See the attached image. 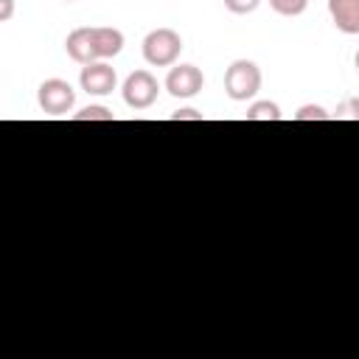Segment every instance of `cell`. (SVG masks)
I'll return each mask as SVG.
<instances>
[{
  "mask_svg": "<svg viewBox=\"0 0 359 359\" xmlns=\"http://www.w3.org/2000/svg\"><path fill=\"white\" fill-rule=\"evenodd\" d=\"M65 50L79 65L107 62L123 50V34L112 25H81L67 34Z\"/></svg>",
  "mask_w": 359,
  "mask_h": 359,
  "instance_id": "1",
  "label": "cell"
},
{
  "mask_svg": "<svg viewBox=\"0 0 359 359\" xmlns=\"http://www.w3.org/2000/svg\"><path fill=\"white\" fill-rule=\"evenodd\" d=\"M182 53V36L174 28H154L143 36V59L151 67H171Z\"/></svg>",
  "mask_w": 359,
  "mask_h": 359,
  "instance_id": "2",
  "label": "cell"
},
{
  "mask_svg": "<svg viewBox=\"0 0 359 359\" xmlns=\"http://www.w3.org/2000/svg\"><path fill=\"white\" fill-rule=\"evenodd\" d=\"M261 90V67L250 59H236L224 70V93L233 101H250Z\"/></svg>",
  "mask_w": 359,
  "mask_h": 359,
  "instance_id": "3",
  "label": "cell"
},
{
  "mask_svg": "<svg viewBox=\"0 0 359 359\" xmlns=\"http://www.w3.org/2000/svg\"><path fill=\"white\" fill-rule=\"evenodd\" d=\"M36 104L45 115H67L76 104V90L65 79H45L36 90Z\"/></svg>",
  "mask_w": 359,
  "mask_h": 359,
  "instance_id": "4",
  "label": "cell"
},
{
  "mask_svg": "<svg viewBox=\"0 0 359 359\" xmlns=\"http://www.w3.org/2000/svg\"><path fill=\"white\" fill-rule=\"evenodd\" d=\"M121 95H123L126 107L149 109L157 101V95H160V84H157V79L149 70H135V73L126 76V81L121 87Z\"/></svg>",
  "mask_w": 359,
  "mask_h": 359,
  "instance_id": "5",
  "label": "cell"
},
{
  "mask_svg": "<svg viewBox=\"0 0 359 359\" xmlns=\"http://www.w3.org/2000/svg\"><path fill=\"white\" fill-rule=\"evenodd\" d=\"M79 84L84 93L90 95H109L118 84V73L109 62H93V65H81L79 73Z\"/></svg>",
  "mask_w": 359,
  "mask_h": 359,
  "instance_id": "6",
  "label": "cell"
},
{
  "mask_svg": "<svg viewBox=\"0 0 359 359\" xmlns=\"http://www.w3.org/2000/svg\"><path fill=\"white\" fill-rule=\"evenodd\" d=\"M205 87V76L196 65H174L165 76V90L174 98H194Z\"/></svg>",
  "mask_w": 359,
  "mask_h": 359,
  "instance_id": "7",
  "label": "cell"
},
{
  "mask_svg": "<svg viewBox=\"0 0 359 359\" xmlns=\"http://www.w3.org/2000/svg\"><path fill=\"white\" fill-rule=\"evenodd\" d=\"M328 14L337 31L342 34H359V0H328Z\"/></svg>",
  "mask_w": 359,
  "mask_h": 359,
  "instance_id": "8",
  "label": "cell"
},
{
  "mask_svg": "<svg viewBox=\"0 0 359 359\" xmlns=\"http://www.w3.org/2000/svg\"><path fill=\"white\" fill-rule=\"evenodd\" d=\"M247 121H280V107L275 101H252L247 109Z\"/></svg>",
  "mask_w": 359,
  "mask_h": 359,
  "instance_id": "9",
  "label": "cell"
},
{
  "mask_svg": "<svg viewBox=\"0 0 359 359\" xmlns=\"http://www.w3.org/2000/svg\"><path fill=\"white\" fill-rule=\"evenodd\" d=\"M269 6H272V11L280 14V17H297V14L306 11L309 0H269Z\"/></svg>",
  "mask_w": 359,
  "mask_h": 359,
  "instance_id": "10",
  "label": "cell"
},
{
  "mask_svg": "<svg viewBox=\"0 0 359 359\" xmlns=\"http://www.w3.org/2000/svg\"><path fill=\"white\" fill-rule=\"evenodd\" d=\"M73 121H115V115L107 107H101V104H90L81 112H76Z\"/></svg>",
  "mask_w": 359,
  "mask_h": 359,
  "instance_id": "11",
  "label": "cell"
},
{
  "mask_svg": "<svg viewBox=\"0 0 359 359\" xmlns=\"http://www.w3.org/2000/svg\"><path fill=\"white\" fill-rule=\"evenodd\" d=\"M337 121H359V98L351 95V98H342L337 104V112H334Z\"/></svg>",
  "mask_w": 359,
  "mask_h": 359,
  "instance_id": "12",
  "label": "cell"
},
{
  "mask_svg": "<svg viewBox=\"0 0 359 359\" xmlns=\"http://www.w3.org/2000/svg\"><path fill=\"white\" fill-rule=\"evenodd\" d=\"M334 115L325 112L320 104H303L297 112H294V121H331Z\"/></svg>",
  "mask_w": 359,
  "mask_h": 359,
  "instance_id": "13",
  "label": "cell"
},
{
  "mask_svg": "<svg viewBox=\"0 0 359 359\" xmlns=\"http://www.w3.org/2000/svg\"><path fill=\"white\" fill-rule=\"evenodd\" d=\"M261 0H224V8L233 14H252Z\"/></svg>",
  "mask_w": 359,
  "mask_h": 359,
  "instance_id": "14",
  "label": "cell"
},
{
  "mask_svg": "<svg viewBox=\"0 0 359 359\" xmlns=\"http://www.w3.org/2000/svg\"><path fill=\"white\" fill-rule=\"evenodd\" d=\"M171 121H202V112H196V109H177L171 115Z\"/></svg>",
  "mask_w": 359,
  "mask_h": 359,
  "instance_id": "15",
  "label": "cell"
},
{
  "mask_svg": "<svg viewBox=\"0 0 359 359\" xmlns=\"http://www.w3.org/2000/svg\"><path fill=\"white\" fill-rule=\"evenodd\" d=\"M11 14H14V0H0V20L6 22L11 20Z\"/></svg>",
  "mask_w": 359,
  "mask_h": 359,
  "instance_id": "16",
  "label": "cell"
},
{
  "mask_svg": "<svg viewBox=\"0 0 359 359\" xmlns=\"http://www.w3.org/2000/svg\"><path fill=\"white\" fill-rule=\"evenodd\" d=\"M353 65H356V70H359V50H356V56H353Z\"/></svg>",
  "mask_w": 359,
  "mask_h": 359,
  "instance_id": "17",
  "label": "cell"
},
{
  "mask_svg": "<svg viewBox=\"0 0 359 359\" xmlns=\"http://www.w3.org/2000/svg\"><path fill=\"white\" fill-rule=\"evenodd\" d=\"M65 3H70V0H65Z\"/></svg>",
  "mask_w": 359,
  "mask_h": 359,
  "instance_id": "18",
  "label": "cell"
}]
</instances>
